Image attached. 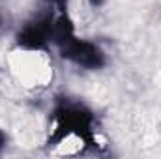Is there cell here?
I'll return each instance as SVG.
<instances>
[{
	"instance_id": "cell-1",
	"label": "cell",
	"mask_w": 161,
	"mask_h": 159,
	"mask_svg": "<svg viewBox=\"0 0 161 159\" xmlns=\"http://www.w3.org/2000/svg\"><path fill=\"white\" fill-rule=\"evenodd\" d=\"M11 80L25 92L47 90L54 80V64L47 51L32 45H19L6 56Z\"/></svg>"
},
{
	"instance_id": "cell-2",
	"label": "cell",
	"mask_w": 161,
	"mask_h": 159,
	"mask_svg": "<svg viewBox=\"0 0 161 159\" xmlns=\"http://www.w3.org/2000/svg\"><path fill=\"white\" fill-rule=\"evenodd\" d=\"M66 8L75 26H90L94 21V8L90 0H66Z\"/></svg>"
},
{
	"instance_id": "cell-3",
	"label": "cell",
	"mask_w": 161,
	"mask_h": 159,
	"mask_svg": "<svg viewBox=\"0 0 161 159\" xmlns=\"http://www.w3.org/2000/svg\"><path fill=\"white\" fill-rule=\"evenodd\" d=\"M84 148V139L75 131H68L58 142H56V150L54 154L58 156H75Z\"/></svg>"
}]
</instances>
